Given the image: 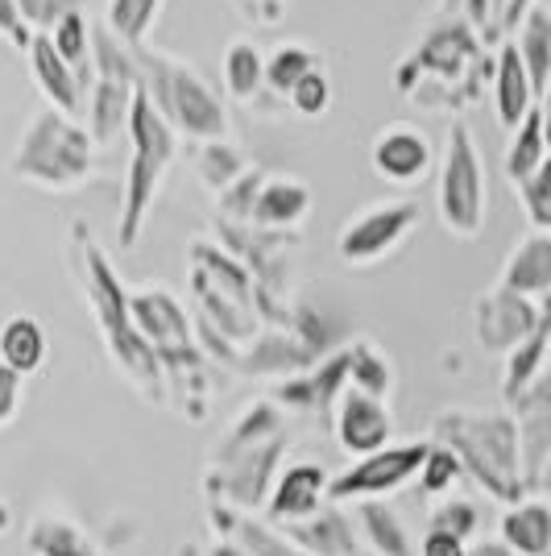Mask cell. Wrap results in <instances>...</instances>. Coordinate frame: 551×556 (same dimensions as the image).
<instances>
[{
	"label": "cell",
	"mask_w": 551,
	"mask_h": 556,
	"mask_svg": "<svg viewBox=\"0 0 551 556\" xmlns=\"http://www.w3.org/2000/svg\"><path fill=\"white\" fill-rule=\"evenodd\" d=\"M67 257H71V270H75V282H79V291L88 300V312H92L95 328H100V341H104L108 357L116 362V370L125 374L150 403H162L166 399V378H162L154 349L145 345V337L133 325V303H129L133 291H125L116 266L95 245L92 229L84 220L71 225Z\"/></svg>",
	"instance_id": "obj_1"
},
{
	"label": "cell",
	"mask_w": 551,
	"mask_h": 556,
	"mask_svg": "<svg viewBox=\"0 0 551 556\" xmlns=\"http://www.w3.org/2000/svg\"><path fill=\"white\" fill-rule=\"evenodd\" d=\"M286 448V416L274 399H257L245 416L216 444V457L207 465V494L220 498V507L253 510L274 490V465Z\"/></svg>",
	"instance_id": "obj_2"
},
{
	"label": "cell",
	"mask_w": 551,
	"mask_h": 556,
	"mask_svg": "<svg viewBox=\"0 0 551 556\" xmlns=\"http://www.w3.org/2000/svg\"><path fill=\"white\" fill-rule=\"evenodd\" d=\"M133 303V325L145 337V345L154 349L166 378V399L179 403L187 419H204L207 412V370L204 349L195 345V325L187 316V307L162 287H141L129 295Z\"/></svg>",
	"instance_id": "obj_3"
},
{
	"label": "cell",
	"mask_w": 551,
	"mask_h": 556,
	"mask_svg": "<svg viewBox=\"0 0 551 556\" xmlns=\"http://www.w3.org/2000/svg\"><path fill=\"white\" fill-rule=\"evenodd\" d=\"M436 444L457 453L460 469L494 498L518 503L523 498V448L518 424L502 412H444L432 424Z\"/></svg>",
	"instance_id": "obj_4"
},
{
	"label": "cell",
	"mask_w": 551,
	"mask_h": 556,
	"mask_svg": "<svg viewBox=\"0 0 551 556\" xmlns=\"http://www.w3.org/2000/svg\"><path fill=\"white\" fill-rule=\"evenodd\" d=\"M125 138H129V163H125V191H120V216H116V245L133 250L141 241L145 220H150V208L158 200L162 179L179 154V134L162 121L154 100L141 88Z\"/></svg>",
	"instance_id": "obj_5"
},
{
	"label": "cell",
	"mask_w": 551,
	"mask_h": 556,
	"mask_svg": "<svg viewBox=\"0 0 551 556\" xmlns=\"http://www.w3.org/2000/svg\"><path fill=\"white\" fill-rule=\"evenodd\" d=\"M419 79L427 84H439V104L448 109H464L482 79H494V67H485V54H482V34L464 17H439L427 38L398 63L394 71V84L402 92L411 96L419 88Z\"/></svg>",
	"instance_id": "obj_6"
},
{
	"label": "cell",
	"mask_w": 551,
	"mask_h": 556,
	"mask_svg": "<svg viewBox=\"0 0 551 556\" xmlns=\"http://www.w3.org/2000/svg\"><path fill=\"white\" fill-rule=\"evenodd\" d=\"M95 146L84 121L59 113V109H42L29 116V125L22 129V141L9 159V170L38 184L47 191H79L92 179L95 170Z\"/></svg>",
	"instance_id": "obj_7"
},
{
	"label": "cell",
	"mask_w": 551,
	"mask_h": 556,
	"mask_svg": "<svg viewBox=\"0 0 551 556\" xmlns=\"http://www.w3.org/2000/svg\"><path fill=\"white\" fill-rule=\"evenodd\" d=\"M191 291L200 300V316L195 325H207L220 332L225 341H245L261 332V312H257V287H253L249 270L236 257L216 245V241H191Z\"/></svg>",
	"instance_id": "obj_8"
},
{
	"label": "cell",
	"mask_w": 551,
	"mask_h": 556,
	"mask_svg": "<svg viewBox=\"0 0 551 556\" xmlns=\"http://www.w3.org/2000/svg\"><path fill=\"white\" fill-rule=\"evenodd\" d=\"M141 67V88L154 100V109L162 113V121L195 141H220L229 138V109L220 104V96L204 84V75L166 54V50H133Z\"/></svg>",
	"instance_id": "obj_9"
},
{
	"label": "cell",
	"mask_w": 551,
	"mask_h": 556,
	"mask_svg": "<svg viewBox=\"0 0 551 556\" xmlns=\"http://www.w3.org/2000/svg\"><path fill=\"white\" fill-rule=\"evenodd\" d=\"M138 96V54L129 47H120L113 34L100 25L92 34V84H88V104H84V125H88L95 146H113L116 138H125Z\"/></svg>",
	"instance_id": "obj_10"
},
{
	"label": "cell",
	"mask_w": 551,
	"mask_h": 556,
	"mask_svg": "<svg viewBox=\"0 0 551 556\" xmlns=\"http://www.w3.org/2000/svg\"><path fill=\"white\" fill-rule=\"evenodd\" d=\"M439 220L457 237H477L485 229V166L469 121L448 125L444 166H439Z\"/></svg>",
	"instance_id": "obj_11"
},
{
	"label": "cell",
	"mask_w": 551,
	"mask_h": 556,
	"mask_svg": "<svg viewBox=\"0 0 551 556\" xmlns=\"http://www.w3.org/2000/svg\"><path fill=\"white\" fill-rule=\"evenodd\" d=\"M432 444L427 441H407L390 444L382 453H369L357 465H348L341 478H332L328 486V503H369V498H386L394 490L419 478V469L427 462Z\"/></svg>",
	"instance_id": "obj_12"
},
{
	"label": "cell",
	"mask_w": 551,
	"mask_h": 556,
	"mask_svg": "<svg viewBox=\"0 0 551 556\" xmlns=\"http://www.w3.org/2000/svg\"><path fill=\"white\" fill-rule=\"evenodd\" d=\"M423 208L414 200H382V204H369L361 208L345 229H341V257L348 266H373L386 254H394L407 237L414 232Z\"/></svg>",
	"instance_id": "obj_13"
},
{
	"label": "cell",
	"mask_w": 551,
	"mask_h": 556,
	"mask_svg": "<svg viewBox=\"0 0 551 556\" xmlns=\"http://www.w3.org/2000/svg\"><path fill=\"white\" fill-rule=\"evenodd\" d=\"M332 432H336L341 448L361 462L369 453H382L394 444V416L386 399H373L357 387H345L336 407H332Z\"/></svg>",
	"instance_id": "obj_14"
},
{
	"label": "cell",
	"mask_w": 551,
	"mask_h": 556,
	"mask_svg": "<svg viewBox=\"0 0 551 556\" xmlns=\"http://www.w3.org/2000/svg\"><path fill=\"white\" fill-rule=\"evenodd\" d=\"M539 320H543V307H535V300L514 295L505 287H494L477 300V341L489 353L510 357L539 328Z\"/></svg>",
	"instance_id": "obj_15"
},
{
	"label": "cell",
	"mask_w": 551,
	"mask_h": 556,
	"mask_svg": "<svg viewBox=\"0 0 551 556\" xmlns=\"http://www.w3.org/2000/svg\"><path fill=\"white\" fill-rule=\"evenodd\" d=\"M514 424H518V448H523V482L535 486L551 457V370L514 399Z\"/></svg>",
	"instance_id": "obj_16"
},
{
	"label": "cell",
	"mask_w": 551,
	"mask_h": 556,
	"mask_svg": "<svg viewBox=\"0 0 551 556\" xmlns=\"http://www.w3.org/2000/svg\"><path fill=\"white\" fill-rule=\"evenodd\" d=\"M328 473L323 465L316 462H295L286 465L274 478V490L266 498V519L286 528V523H299V519H311L320 507H328Z\"/></svg>",
	"instance_id": "obj_17"
},
{
	"label": "cell",
	"mask_w": 551,
	"mask_h": 556,
	"mask_svg": "<svg viewBox=\"0 0 551 556\" xmlns=\"http://www.w3.org/2000/svg\"><path fill=\"white\" fill-rule=\"evenodd\" d=\"M348 387V353H332L328 362H316L307 374H295L286 378L274 391V403L291 407L295 416H328L332 403L341 399V391Z\"/></svg>",
	"instance_id": "obj_18"
},
{
	"label": "cell",
	"mask_w": 551,
	"mask_h": 556,
	"mask_svg": "<svg viewBox=\"0 0 551 556\" xmlns=\"http://www.w3.org/2000/svg\"><path fill=\"white\" fill-rule=\"evenodd\" d=\"M432 166V141L411 121H394L373 138V170L390 184H419Z\"/></svg>",
	"instance_id": "obj_19"
},
{
	"label": "cell",
	"mask_w": 551,
	"mask_h": 556,
	"mask_svg": "<svg viewBox=\"0 0 551 556\" xmlns=\"http://www.w3.org/2000/svg\"><path fill=\"white\" fill-rule=\"evenodd\" d=\"M282 535L299 548L303 556H361V532L357 519H348L341 503H328L311 519L286 523Z\"/></svg>",
	"instance_id": "obj_20"
},
{
	"label": "cell",
	"mask_w": 551,
	"mask_h": 556,
	"mask_svg": "<svg viewBox=\"0 0 551 556\" xmlns=\"http://www.w3.org/2000/svg\"><path fill=\"white\" fill-rule=\"evenodd\" d=\"M311 212V187L299 175H266L245 225L266 232H291Z\"/></svg>",
	"instance_id": "obj_21"
},
{
	"label": "cell",
	"mask_w": 551,
	"mask_h": 556,
	"mask_svg": "<svg viewBox=\"0 0 551 556\" xmlns=\"http://www.w3.org/2000/svg\"><path fill=\"white\" fill-rule=\"evenodd\" d=\"M29 71H34V79H38V92L50 100V109H59V113L67 116H84V84H79V75L63 63V54L54 50L50 42V34H34V42H29Z\"/></svg>",
	"instance_id": "obj_22"
},
{
	"label": "cell",
	"mask_w": 551,
	"mask_h": 556,
	"mask_svg": "<svg viewBox=\"0 0 551 556\" xmlns=\"http://www.w3.org/2000/svg\"><path fill=\"white\" fill-rule=\"evenodd\" d=\"M494 109H498V125L502 129H518L527 113L535 109V88H530L527 63L514 42H502L498 63H494Z\"/></svg>",
	"instance_id": "obj_23"
},
{
	"label": "cell",
	"mask_w": 551,
	"mask_h": 556,
	"mask_svg": "<svg viewBox=\"0 0 551 556\" xmlns=\"http://www.w3.org/2000/svg\"><path fill=\"white\" fill-rule=\"evenodd\" d=\"M498 287L514 291V295H527V300L551 295V232L535 229L514 245V254L505 257Z\"/></svg>",
	"instance_id": "obj_24"
},
{
	"label": "cell",
	"mask_w": 551,
	"mask_h": 556,
	"mask_svg": "<svg viewBox=\"0 0 551 556\" xmlns=\"http://www.w3.org/2000/svg\"><path fill=\"white\" fill-rule=\"evenodd\" d=\"M502 544L518 556H551V503L543 498H518L498 523Z\"/></svg>",
	"instance_id": "obj_25"
},
{
	"label": "cell",
	"mask_w": 551,
	"mask_h": 556,
	"mask_svg": "<svg viewBox=\"0 0 551 556\" xmlns=\"http://www.w3.org/2000/svg\"><path fill=\"white\" fill-rule=\"evenodd\" d=\"M47 328L38 325L34 316H9L4 325H0V362L9 366L13 374H38L47 366Z\"/></svg>",
	"instance_id": "obj_26"
},
{
	"label": "cell",
	"mask_w": 551,
	"mask_h": 556,
	"mask_svg": "<svg viewBox=\"0 0 551 556\" xmlns=\"http://www.w3.org/2000/svg\"><path fill=\"white\" fill-rule=\"evenodd\" d=\"M514 29H518L514 47H518L523 63H527L530 88H535V96H543L551 84V9L535 4V9H527V17L514 25Z\"/></svg>",
	"instance_id": "obj_27"
},
{
	"label": "cell",
	"mask_w": 551,
	"mask_h": 556,
	"mask_svg": "<svg viewBox=\"0 0 551 556\" xmlns=\"http://www.w3.org/2000/svg\"><path fill=\"white\" fill-rule=\"evenodd\" d=\"M357 532H361V540H366V548L373 556H419L407 528H402V519L382 498H369V503L357 507Z\"/></svg>",
	"instance_id": "obj_28"
},
{
	"label": "cell",
	"mask_w": 551,
	"mask_h": 556,
	"mask_svg": "<svg viewBox=\"0 0 551 556\" xmlns=\"http://www.w3.org/2000/svg\"><path fill=\"white\" fill-rule=\"evenodd\" d=\"M551 353V300L543 303V320H539V328L530 332L523 345L514 349L510 357H505V374H502V394L514 403L518 394L527 391L530 382L539 378V370H543V357Z\"/></svg>",
	"instance_id": "obj_29"
},
{
	"label": "cell",
	"mask_w": 551,
	"mask_h": 556,
	"mask_svg": "<svg viewBox=\"0 0 551 556\" xmlns=\"http://www.w3.org/2000/svg\"><path fill=\"white\" fill-rule=\"evenodd\" d=\"M29 553L34 556H104L84 528H75L63 515H38L29 523Z\"/></svg>",
	"instance_id": "obj_30"
},
{
	"label": "cell",
	"mask_w": 551,
	"mask_h": 556,
	"mask_svg": "<svg viewBox=\"0 0 551 556\" xmlns=\"http://www.w3.org/2000/svg\"><path fill=\"white\" fill-rule=\"evenodd\" d=\"M195 170H200V179H204L207 191L220 200L232 184H241V179L249 175L253 163H249V154H241L229 138H220V141H200V146H195Z\"/></svg>",
	"instance_id": "obj_31"
},
{
	"label": "cell",
	"mask_w": 551,
	"mask_h": 556,
	"mask_svg": "<svg viewBox=\"0 0 551 556\" xmlns=\"http://www.w3.org/2000/svg\"><path fill=\"white\" fill-rule=\"evenodd\" d=\"M548 154H551V146H548V134H543V113H539V104H535L527 113V121L514 129V141H510V150H505V179L514 187L527 184Z\"/></svg>",
	"instance_id": "obj_32"
},
{
	"label": "cell",
	"mask_w": 551,
	"mask_h": 556,
	"mask_svg": "<svg viewBox=\"0 0 551 556\" xmlns=\"http://www.w3.org/2000/svg\"><path fill=\"white\" fill-rule=\"evenodd\" d=\"M158 9L162 0H108L104 4V29L120 47L145 50L150 47V29L158 22Z\"/></svg>",
	"instance_id": "obj_33"
},
{
	"label": "cell",
	"mask_w": 551,
	"mask_h": 556,
	"mask_svg": "<svg viewBox=\"0 0 551 556\" xmlns=\"http://www.w3.org/2000/svg\"><path fill=\"white\" fill-rule=\"evenodd\" d=\"M225 88H229L232 100H241V104H253L261 88H266V59H261V50L245 42V38H236L229 50H225Z\"/></svg>",
	"instance_id": "obj_34"
},
{
	"label": "cell",
	"mask_w": 551,
	"mask_h": 556,
	"mask_svg": "<svg viewBox=\"0 0 551 556\" xmlns=\"http://www.w3.org/2000/svg\"><path fill=\"white\" fill-rule=\"evenodd\" d=\"M345 353H348V387L373 394V399H386L394 391V366L369 337L345 345Z\"/></svg>",
	"instance_id": "obj_35"
},
{
	"label": "cell",
	"mask_w": 551,
	"mask_h": 556,
	"mask_svg": "<svg viewBox=\"0 0 551 556\" xmlns=\"http://www.w3.org/2000/svg\"><path fill=\"white\" fill-rule=\"evenodd\" d=\"M320 67V50H311L307 42H282L274 54H266V88L278 96H291L299 79H307L311 71Z\"/></svg>",
	"instance_id": "obj_36"
},
{
	"label": "cell",
	"mask_w": 551,
	"mask_h": 556,
	"mask_svg": "<svg viewBox=\"0 0 551 556\" xmlns=\"http://www.w3.org/2000/svg\"><path fill=\"white\" fill-rule=\"evenodd\" d=\"M50 42L63 54V63L79 75V84H84V104H88V84H92V25H88V17H84V13H71L67 22L50 34Z\"/></svg>",
	"instance_id": "obj_37"
},
{
	"label": "cell",
	"mask_w": 551,
	"mask_h": 556,
	"mask_svg": "<svg viewBox=\"0 0 551 556\" xmlns=\"http://www.w3.org/2000/svg\"><path fill=\"white\" fill-rule=\"evenodd\" d=\"M460 478H464V469H460L457 453L432 441V453H427V462L419 469V490H423L427 498H439V494H448V490L457 486Z\"/></svg>",
	"instance_id": "obj_38"
},
{
	"label": "cell",
	"mask_w": 551,
	"mask_h": 556,
	"mask_svg": "<svg viewBox=\"0 0 551 556\" xmlns=\"http://www.w3.org/2000/svg\"><path fill=\"white\" fill-rule=\"evenodd\" d=\"M518 200H523V208H527L530 225L551 232V154L539 163V170L530 175L527 184H518Z\"/></svg>",
	"instance_id": "obj_39"
},
{
	"label": "cell",
	"mask_w": 551,
	"mask_h": 556,
	"mask_svg": "<svg viewBox=\"0 0 551 556\" xmlns=\"http://www.w3.org/2000/svg\"><path fill=\"white\" fill-rule=\"evenodd\" d=\"M17 9L34 34H54L71 13H84V0H17Z\"/></svg>",
	"instance_id": "obj_40"
},
{
	"label": "cell",
	"mask_w": 551,
	"mask_h": 556,
	"mask_svg": "<svg viewBox=\"0 0 551 556\" xmlns=\"http://www.w3.org/2000/svg\"><path fill=\"white\" fill-rule=\"evenodd\" d=\"M432 532H448L469 544V535L477 532V507L469 498H444L436 510H432Z\"/></svg>",
	"instance_id": "obj_41"
},
{
	"label": "cell",
	"mask_w": 551,
	"mask_h": 556,
	"mask_svg": "<svg viewBox=\"0 0 551 556\" xmlns=\"http://www.w3.org/2000/svg\"><path fill=\"white\" fill-rule=\"evenodd\" d=\"M291 100V109L299 116H320L328 109V100H332V84H328V67L311 71L307 79L295 84V92L286 96Z\"/></svg>",
	"instance_id": "obj_42"
},
{
	"label": "cell",
	"mask_w": 551,
	"mask_h": 556,
	"mask_svg": "<svg viewBox=\"0 0 551 556\" xmlns=\"http://www.w3.org/2000/svg\"><path fill=\"white\" fill-rule=\"evenodd\" d=\"M22 391H25V378L0 362V428H9L17 419V412H22Z\"/></svg>",
	"instance_id": "obj_43"
},
{
	"label": "cell",
	"mask_w": 551,
	"mask_h": 556,
	"mask_svg": "<svg viewBox=\"0 0 551 556\" xmlns=\"http://www.w3.org/2000/svg\"><path fill=\"white\" fill-rule=\"evenodd\" d=\"M0 34H4L17 50H29V42H34V29L25 25L17 0H0Z\"/></svg>",
	"instance_id": "obj_44"
},
{
	"label": "cell",
	"mask_w": 551,
	"mask_h": 556,
	"mask_svg": "<svg viewBox=\"0 0 551 556\" xmlns=\"http://www.w3.org/2000/svg\"><path fill=\"white\" fill-rule=\"evenodd\" d=\"M419 556H469V544H464V540H457V535L432 532V528H427L423 544H419Z\"/></svg>",
	"instance_id": "obj_45"
},
{
	"label": "cell",
	"mask_w": 551,
	"mask_h": 556,
	"mask_svg": "<svg viewBox=\"0 0 551 556\" xmlns=\"http://www.w3.org/2000/svg\"><path fill=\"white\" fill-rule=\"evenodd\" d=\"M535 4H539V0H510V4H505L502 29H514V25L527 17V9H535Z\"/></svg>",
	"instance_id": "obj_46"
},
{
	"label": "cell",
	"mask_w": 551,
	"mask_h": 556,
	"mask_svg": "<svg viewBox=\"0 0 551 556\" xmlns=\"http://www.w3.org/2000/svg\"><path fill=\"white\" fill-rule=\"evenodd\" d=\"M469 556H518V553H510L505 544H494V540H485V544H477V548H469Z\"/></svg>",
	"instance_id": "obj_47"
},
{
	"label": "cell",
	"mask_w": 551,
	"mask_h": 556,
	"mask_svg": "<svg viewBox=\"0 0 551 556\" xmlns=\"http://www.w3.org/2000/svg\"><path fill=\"white\" fill-rule=\"evenodd\" d=\"M249 4L257 9V17H266V22H278V17H282V13H278V9H282L278 0H249Z\"/></svg>",
	"instance_id": "obj_48"
},
{
	"label": "cell",
	"mask_w": 551,
	"mask_h": 556,
	"mask_svg": "<svg viewBox=\"0 0 551 556\" xmlns=\"http://www.w3.org/2000/svg\"><path fill=\"white\" fill-rule=\"evenodd\" d=\"M539 113H543V134H548V146H551V84L548 92L539 96Z\"/></svg>",
	"instance_id": "obj_49"
},
{
	"label": "cell",
	"mask_w": 551,
	"mask_h": 556,
	"mask_svg": "<svg viewBox=\"0 0 551 556\" xmlns=\"http://www.w3.org/2000/svg\"><path fill=\"white\" fill-rule=\"evenodd\" d=\"M485 4H489V13H494V17H498V25H502V17H505V4H510V0H485Z\"/></svg>",
	"instance_id": "obj_50"
},
{
	"label": "cell",
	"mask_w": 551,
	"mask_h": 556,
	"mask_svg": "<svg viewBox=\"0 0 551 556\" xmlns=\"http://www.w3.org/2000/svg\"><path fill=\"white\" fill-rule=\"evenodd\" d=\"M535 486H543L548 490V498H551V457H548V465H543V473H539V482Z\"/></svg>",
	"instance_id": "obj_51"
},
{
	"label": "cell",
	"mask_w": 551,
	"mask_h": 556,
	"mask_svg": "<svg viewBox=\"0 0 551 556\" xmlns=\"http://www.w3.org/2000/svg\"><path fill=\"white\" fill-rule=\"evenodd\" d=\"M9 523H13V515H9V507L0 503V532H9Z\"/></svg>",
	"instance_id": "obj_52"
}]
</instances>
